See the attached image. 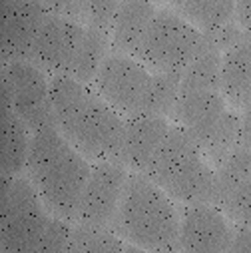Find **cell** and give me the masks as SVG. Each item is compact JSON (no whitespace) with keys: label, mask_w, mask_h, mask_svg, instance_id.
Instances as JSON below:
<instances>
[{"label":"cell","mask_w":251,"mask_h":253,"mask_svg":"<svg viewBox=\"0 0 251 253\" xmlns=\"http://www.w3.org/2000/svg\"><path fill=\"white\" fill-rule=\"evenodd\" d=\"M56 128L86 158L120 162L126 120L88 84L58 74L50 80Z\"/></svg>","instance_id":"cell-1"},{"label":"cell","mask_w":251,"mask_h":253,"mask_svg":"<svg viewBox=\"0 0 251 253\" xmlns=\"http://www.w3.org/2000/svg\"><path fill=\"white\" fill-rule=\"evenodd\" d=\"M92 166L56 126L32 134L26 173L50 213L76 221Z\"/></svg>","instance_id":"cell-2"},{"label":"cell","mask_w":251,"mask_h":253,"mask_svg":"<svg viewBox=\"0 0 251 253\" xmlns=\"http://www.w3.org/2000/svg\"><path fill=\"white\" fill-rule=\"evenodd\" d=\"M114 229L140 249H179V213L171 198L148 175H128Z\"/></svg>","instance_id":"cell-3"},{"label":"cell","mask_w":251,"mask_h":253,"mask_svg":"<svg viewBox=\"0 0 251 253\" xmlns=\"http://www.w3.org/2000/svg\"><path fill=\"white\" fill-rule=\"evenodd\" d=\"M144 175L175 202L213 204L215 171L204 162L202 150L181 126L169 128Z\"/></svg>","instance_id":"cell-4"},{"label":"cell","mask_w":251,"mask_h":253,"mask_svg":"<svg viewBox=\"0 0 251 253\" xmlns=\"http://www.w3.org/2000/svg\"><path fill=\"white\" fill-rule=\"evenodd\" d=\"M52 215L30 177H2L0 253H40Z\"/></svg>","instance_id":"cell-5"},{"label":"cell","mask_w":251,"mask_h":253,"mask_svg":"<svg viewBox=\"0 0 251 253\" xmlns=\"http://www.w3.org/2000/svg\"><path fill=\"white\" fill-rule=\"evenodd\" d=\"M206 48L204 32L175 10H158L136 54L156 72H183Z\"/></svg>","instance_id":"cell-6"},{"label":"cell","mask_w":251,"mask_h":253,"mask_svg":"<svg viewBox=\"0 0 251 253\" xmlns=\"http://www.w3.org/2000/svg\"><path fill=\"white\" fill-rule=\"evenodd\" d=\"M2 88L8 92L14 112L34 134L54 124L50 82L46 72L28 60L2 64Z\"/></svg>","instance_id":"cell-7"},{"label":"cell","mask_w":251,"mask_h":253,"mask_svg":"<svg viewBox=\"0 0 251 253\" xmlns=\"http://www.w3.org/2000/svg\"><path fill=\"white\" fill-rule=\"evenodd\" d=\"M152 74L146 64L130 54L112 52L106 56L96 74V92L120 114H140Z\"/></svg>","instance_id":"cell-8"},{"label":"cell","mask_w":251,"mask_h":253,"mask_svg":"<svg viewBox=\"0 0 251 253\" xmlns=\"http://www.w3.org/2000/svg\"><path fill=\"white\" fill-rule=\"evenodd\" d=\"M126 181L128 171L122 162L102 160L94 164L80 200L76 221L114 227Z\"/></svg>","instance_id":"cell-9"},{"label":"cell","mask_w":251,"mask_h":253,"mask_svg":"<svg viewBox=\"0 0 251 253\" xmlns=\"http://www.w3.org/2000/svg\"><path fill=\"white\" fill-rule=\"evenodd\" d=\"M84 32L86 24L78 20L48 14L36 36L28 62L52 76L68 74Z\"/></svg>","instance_id":"cell-10"},{"label":"cell","mask_w":251,"mask_h":253,"mask_svg":"<svg viewBox=\"0 0 251 253\" xmlns=\"http://www.w3.org/2000/svg\"><path fill=\"white\" fill-rule=\"evenodd\" d=\"M231 225L213 204H190L179 217V249L192 253L229 251Z\"/></svg>","instance_id":"cell-11"},{"label":"cell","mask_w":251,"mask_h":253,"mask_svg":"<svg viewBox=\"0 0 251 253\" xmlns=\"http://www.w3.org/2000/svg\"><path fill=\"white\" fill-rule=\"evenodd\" d=\"M48 14L50 12H46L36 0H2V64L14 60H30L32 46Z\"/></svg>","instance_id":"cell-12"},{"label":"cell","mask_w":251,"mask_h":253,"mask_svg":"<svg viewBox=\"0 0 251 253\" xmlns=\"http://www.w3.org/2000/svg\"><path fill=\"white\" fill-rule=\"evenodd\" d=\"M225 96L215 90L181 92L173 110V118L190 134L200 150L209 142L225 116Z\"/></svg>","instance_id":"cell-13"},{"label":"cell","mask_w":251,"mask_h":253,"mask_svg":"<svg viewBox=\"0 0 251 253\" xmlns=\"http://www.w3.org/2000/svg\"><path fill=\"white\" fill-rule=\"evenodd\" d=\"M169 132V124L164 116L156 114H132L126 118L124 142L120 152V162L126 168L144 173L162 142Z\"/></svg>","instance_id":"cell-14"},{"label":"cell","mask_w":251,"mask_h":253,"mask_svg":"<svg viewBox=\"0 0 251 253\" xmlns=\"http://www.w3.org/2000/svg\"><path fill=\"white\" fill-rule=\"evenodd\" d=\"M0 128H2V142H0V169L2 177L20 175L26 171L28 154H30V130L14 112L8 92L2 88V106H0Z\"/></svg>","instance_id":"cell-15"},{"label":"cell","mask_w":251,"mask_h":253,"mask_svg":"<svg viewBox=\"0 0 251 253\" xmlns=\"http://www.w3.org/2000/svg\"><path fill=\"white\" fill-rule=\"evenodd\" d=\"M156 12L158 10L150 0H122L110 26V40L114 50L136 56Z\"/></svg>","instance_id":"cell-16"},{"label":"cell","mask_w":251,"mask_h":253,"mask_svg":"<svg viewBox=\"0 0 251 253\" xmlns=\"http://www.w3.org/2000/svg\"><path fill=\"white\" fill-rule=\"evenodd\" d=\"M251 86V34L245 32L221 56V94L233 104L241 100Z\"/></svg>","instance_id":"cell-17"},{"label":"cell","mask_w":251,"mask_h":253,"mask_svg":"<svg viewBox=\"0 0 251 253\" xmlns=\"http://www.w3.org/2000/svg\"><path fill=\"white\" fill-rule=\"evenodd\" d=\"M112 44L110 40V30L86 24L84 38L76 50V56L72 60V66L68 70V76L90 84L96 80V74L102 66V62L108 56V46Z\"/></svg>","instance_id":"cell-18"},{"label":"cell","mask_w":251,"mask_h":253,"mask_svg":"<svg viewBox=\"0 0 251 253\" xmlns=\"http://www.w3.org/2000/svg\"><path fill=\"white\" fill-rule=\"evenodd\" d=\"M173 10L202 32L217 30L235 20V0H169Z\"/></svg>","instance_id":"cell-19"},{"label":"cell","mask_w":251,"mask_h":253,"mask_svg":"<svg viewBox=\"0 0 251 253\" xmlns=\"http://www.w3.org/2000/svg\"><path fill=\"white\" fill-rule=\"evenodd\" d=\"M221 52L215 48H206L183 68L181 72V92L196 90H215L221 92Z\"/></svg>","instance_id":"cell-20"},{"label":"cell","mask_w":251,"mask_h":253,"mask_svg":"<svg viewBox=\"0 0 251 253\" xmlns=\"http://www.w3.org/2000/svg\"><path fill=\"white\" fill-rule=\"evenodd\" d=\"M251 179V150L237 146L219 166L215 171V192H213V206L221 210V206L229 200V196L239 185Z\"/></svg>","instance_id":"cell-21"},{"label":"cell","mask_w":251,"mask_h":253,"mask_svg":"<svg viewBox=\"0 0 251 253\" xmlns=\"http://www.w3.org/2000/svg\"><path fill=\"white\" fill-rule=\"evenodd\" d=\"M179 94H181V72H156L152 74L142 112L164 118L173 116Z\"/></svg>","instance_id":"cell-22"},{"label":"cell","mask_w":251,"mask_h":253,"mask_svg":"<svg viewBox=\"0 0 251 253\" xmlns=\"http://www.w3.org/2000/svg\"><path fill=\"white\" fill-rule=\"evenodd\" d=\"M126 249L120 233L114 227H106V225H92V223H82L76 221L72 225V235H70V243H68V251L74 253H90V251H98V253H112V251H122Z\"/></svg>","instance_id":"cell-23"},{"label":"cell","mask_w":251,"mask_h":253,"mask_svg":"<svg viewBox=\"0 0 251 253\" xmlns=\"http://www.w3.org/2000/svg\"><path fill=\"white\" fill-rule=\"evenodd\" d=\"M239 124H241V118L235 112H225L219 128L213 132V136L209 138V142L202 150V154L209 162L219 166L237 148V144H239Z\"/></svg>","instance_id":"cell-24"},{"label":"cell","mask_w":251,"mask_h":253,"mask_svg":"<svg viewBox=\"0 0 251 253\" xmlns=\"http://www.w3.org/2000/svg\"><path fill=\"white\" fill-rule=\"evenodd\" d=\"M221 211L227 213L235 223L251 227V179L239 185L221 206Z\"/></svg>","instance_id":"cell-25"},{"label":"cell","mask_w":251,"mask_h":253,"mask_svg":"<svg viewBox=\"0 0 251 253\" xmlns=\"http://www.w3.org/2000/svg\"><path fill=\"white\" fill-rule=\"evenodd\" d=\"M86 24L110 30L112 20L122 4V0H80Z\"/></svg>","instance_id":"cell-26"},{"label":"cell","mask_w":251,"mask_h":253,"mask_svg":"<svg viewBox=\"0 0 251 253\" xmlns=\"http://www.w3.org/2000/svg\"><path fill=\"white\" fill-rule=\"evenodd\" d=\"M38 4H42L46 8V12L50 14H58V16H64V18H72L78 22H86L84 20V10L80 0H36Z\"/></svg>","instance_id":"cell-27"},{"label":"cell","mask_w":251,"mask_h":253,"mask_svg":"<svg viewBox=\"0 0 251 253\" xmlns=\"http://www.w3.org/2000/svg\"><path fill=\"white\" fill-rule=\"evenodd\" d=\"M229 251H251V227L235 223L231 229V245Z\"/></svg>","instance_id":"cell-28"},{"label":"cell","mask_w":251,"mask_h":253,"mask_svg":"<svg viewBox=\"0 0 251 253\" xmlns=\"http://www.w3.org/2000/svg\"><path fill=\"white\" fill-rule=\"evenodd\" d=\"M243 148L251 150V108H245L243 116H241V124H239V144Z\"/></svg>","instance_id":"cell-29"},{"label":"cell","mask_w":251,"mask_h":253,"mask_svg":"<svg viewBox=\"0 0 251 253\" xmlns=\"http://www.w3.org/2000/svg\"><path fill=\"white\" fill-rule=\"evenodd\" d=\"M241 108L245 110V108H251V86L247 88V92H245V96H243V100H241Z\"/></svg>","instance_id":"cell-30"},{"label":"cell","mask_w":251,"mask_h":253,"mask_svg":"<svg viewBox=\"0 0 251 253\" xmlns=\"http://www.w3.org/2000/svg\"><path fill=\"white\" fill-rule=\"evenodd\" d=\"M150 2H166V0H150Z\"/></svg>","instance_id":"cell-31"}]
</instances>
